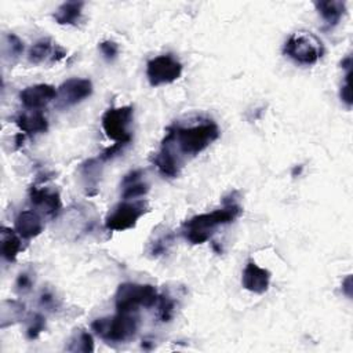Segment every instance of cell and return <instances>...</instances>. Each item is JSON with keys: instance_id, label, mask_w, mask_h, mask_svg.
I'll return each instance as SVG.
<instances>
[{"instance_id": "cell-29", "label": "cell", "mask_w": 353, "mask_h": 353, "mask_svg": "<svg viewBox=\"0 0 353 353\" xmlns=\"http://www.w3.org/2000/svg\"><path fill=\"white\" fill-rule=\"evenodd\" d=\"M30 285H32L30 277H29L28 274H19V277H18V280H17V287H18V290H21V291H28V290L30 288Z\"/></svg>"}, {"instance_id": "cell-11", "label": "cell", "mask_w": 353, "mask_h": 353, "mask_svg": "<svg viewBox=\"0 0 353 353\" xmlns=\"http://www.w3.org/2000/svg\"><path fill=\"white\" fill-rule=\"evenodd\" d=\"M29 197L33 207L50 218H55L62 205L59 193L47 188L32 186L29 190Z\"/></svg>"}, {"instance_id": "cell-23", "label": "cell", "mask_w": 353, "mask_h": 353, "mask_svg": "<svg viewBox=\"0 0 353 353\" xmlns=\"http://www.w3.org/2000/svg\"><path fill=\"white\" fill-rule=\"evenodd\" d=\"M68 350H70V352H85V353L92 352L94 350L92 336L85 331H80L70 341V345L68 346Z\"/></svg>"}, {"instance_id": "cell-15", "label": "cell", "mask_w": 353, "mask_h": 353, "mask_svg": "<svg viewBox=\"0 0 353 353\" xmlns=\"http://www.w3.org/2000/svg\"><path fill=\"white\" fill-rule=\"evenodd\" d=\"M14 230L25 240L39 236L43 230V222L37 212L32 210L21 211L14 221Z\"/></svg>"}, {"instance_id": "cell-24", "label": "cell", "mask_w": 353, "mask_h": 353, "mask_svg": "<svg viewBox=\"0 0 353 353\" xmlns=\"http://www.w3.org/2000/svg\"><path fill=\"white\" fill-rule=\"evenodd\" d=\"M3 51H4V55H8L11 58H18L23 51V43L19 40L18 36L12 33L6 34L4 43H3Z\"/></svg>"}, {"instance_id": "cell-8", "label": "cell", "mask_w": 353, "mask_h": 353, "mask_svg": "<svg viewBox=\"0 0 353 353\" xmlns=\"http://www.w3.org/2000/svg\"><path fill=\"white\" fill-rule=\"evenodd\" d=\"M182 73L181 62L171 54L159 55L152 58L146 65V76L150 85L157 87L161 84H170L179 79Z\"/></svg>"}, {"instance_id": "cell-14", "label": "cell", "mask_w": 353, "mask_h": 353, "mask_svg": "<svg viewBox=\"0 0 353 353\" xmlns=\"http://www.w3.org/2000/svg\"><path fill=\"white\" fill-rule=\"evenodd\" d=\"M66 55V51L59 47L58 44L52 43L50 39H41L36 41L28 54V58L32 63H41V62H58Z\"/></svg>"}, {"instance_id": "cell-9", "label": "cell", "mask_w": 353, "mask_h": 353, "mask_svg": "<svg viewBox=\"0 0 353 353\" xmlns=\"http://www.w3.org/2000/svg\"><path fill=\"white\" fill-rule=\"evenodd\" d=\"M92 92V84L88 79H68L59 85L58 106L68 108L88 98Z\"/></svg>"}, {"instance_id": "cell-17", "label": "cell", "mask_w": 353, "mask_h": 353, "mask_svg": "<svg viewBox=\"0 0 353 353\" xmlns=\"http://www.w3.org/2000/svg\"><path fill=\"white\" fill-rule=\"evenodd\" d=\"M15 124L25 134H40L47 131L48 121L46 116L39 110H32L28 113H21L15 117Z\"/></svg>"}, {"instance_id": "cell-16", "label": "cell", "mask_w": 353, "mask_h": 353, "mask_svg": "<svg viewBox=\"0 0 353 353\" xmlns=\"http://www.w3.org/2000/svg\"><path fill=\"white\" fill-rule=\"evenodd\" d=\"M143 175L145 172L142 170H134L123 178L121 197L124 200L137 199L149 192V183L143 179Z\"/></svg>"}, {"instance_id": "cell-5", "label": "cell", "mask_w": 353, "mask_h": 353, "mask_svg": "<svg viewBox=\"0 0 353 353\" xmlns=\"http://www.w3.org/2000/svg\"><path fill=\"white\" fill-rule=\"evenodd\" d=\"M283 52L301 65H313L323 57L324 46L312 32H295L285 41Z\"/></svg>"}, {"instance_id": "cell-12", "label": "cell", "mask_w": 353, "mask_h": 353, "mask_svg": "<svg viewBox=\"0 0 353 353\" xmlns=\"http://www.w3.org/2000/svg\"><path fill=\"white\" fill-rule=\"evenodd\" d=\"M243 287L255 294H263L270 284V272L258 266L255 262H248L243 270Z\"/></svg>"}, {"instance_id": "cell-1", "label": "cell", "mask_w": 353, "mask_h": 353, "mask_svg": "<svg viewBox=\"0 0 353 353\" xmlns=\"http://www.w3.org/2000/svg\"><path fill=\"white\" fill-rule=\"evenodd\" d=\"M218 125L214 121L205 120L188 127L171 125L167 130L163 142L170 145L176 154L181 153L183 156H196L207 149L215 139H218Z\"/></svg>"}, {"instance_id": "cell-28", "label": "cell", "mask_w": 353, "mask_h": 353, "mask_svg": "<svg viewBox=\"0 0 353 353\" xmlns=\"http://www.w3.org/2000/svg\"><path fill=\"white\" fill-rule=\"evenodd\" d=\"M99 50L103 54V57L109 61L114 59L119 54V46L114 43V41H110V40H106V41H102L99 44Z\"/></svg>"}, {"instance_id": "cell-26", "label": "cell", "mask_w": 353, "mask_h": 353, "mask_svg": "<svg viewBox=\"0 0 353 353\" xmlns=\"http://www.w3.org/2000/svg\"><path fill=\"white\" fill-rule=\"evenodd\" d=\"M128 145H130V143H125V142H116V143H113L110 148L105 149V150L101 153L99 159H101V160H110V159H113V157L121 154L123 150H124Z\"/></svg>"}, {"instance_id": "cell-3", "label": "cell", "mask_w": 353, "mask_h": 353, "mask_svg": "<svg viewBox=\"0 0 353 353\" xmlns=\"http://www.w3.org/2000/svg\"><path fill=\"white\" fill-rule=\"evenodd\" d=\"M92 331L106 342H125L138 331V317L132 313L119 312L112 317H101L92 321Z\"/></svg>"}, {"instance_id": "cell-7", "label": "cell", "mask_w": 353, "mask_h": 353, "mask_svg": "<svg viewBox=\"0 0 353 353\" xmlns=\"http://www.w3.org/2000/svg\"><path fill=\"white\" fill-rule=\"evenodd\" d=\"M132 106L108 109L101 119L102 128L106 137L113 139L114 142L131 143V134L128 131V125L132 120Z\"/></svg>"}, {"instance_id": "cell-20", "label": "cell", "mask_w": 353, "mask_h": 353, "mask_svg": "<svg viewBox=\"0 0 353 353\" xmlns=\"http://www.w3.org/2000/svg\"><path fill=\"white\" fill-rule=\"evenodd\" d=\"M21 251V236L11 229H1V255L6 261L14 262Z\"/></svg>"}, {"instance_id": "cell-13", "label": "cell", "mask_w": 353, "mask_h": 353, "mask_svg": "<svg viewBox=\"0 0 353 353\" xmlns=\"http://www.w3.org/2000/svg\"><path fill=\"white\" fill-rule=\"evenodd\" d=\"M152 161L157 167L159 172L163 176L175 178V176L179 175V170H181V165H182L181 157L167 143L161 142V146H160L159 152H156L153 154Z\"/></svg>"}, {"instance_id": "cell-6", "label": "cell", "mask_w": 353, "mask_h": 353, "mask_svg": "<svg viewBox=\"0 0 353 353\" xmlns=\"http://www.w3.org/2000/svg\"><path fill=\"white\" fill-rule=\"evenodd\" d=\"M148 211V203L143 200L121 201L116 204L105 219V226L109 230H125L135 226L137 221Z\"/></svg>"}, {"instance_id": "cell-2", "label": "cell", "mask_w": 353, "mask_h": 353, "mask_svg": "<svg viewBox=\"0 0 353 353\" xmlns=\"http://www.w3.org/2000/svg\"><path fill=\"white\" fill-rule=\"evenodd\" d=\"M225 203L226 205L221 210L200 214L183 222L181 230L183 237L192 244H201L212 236L218 226L233 222L240 215L241 207L233 200Z\"/></svg>"}, {"instance_id": "cell-27", "label": "cell", "mask_w": 353, "mask_h": 353, "mask_svg": "<svg viewBox=\"0 0 353 353\" xmlns=\"http://www.w3.org/2000/svg\"><path fill=\"white\" fill-rule=\"evenodd\" d=\"M350 77H352V69L346 70L345 74V83L341 87V99L345 102L347 106L352 105V88H350Z\"/></svg>"}, {"instance_id": "cell-22", "label": "cell", "mask_w": 353, "mask_h": 353, "mask_svg": "<svg viewBox=\"0 0 353 353\" xmlns=\"http://www.w3.org/2000/svg\"><path fill=\"white\" fill-rule=\"evenodd\" d=\"M157 317L160 321L163 323H167L172 319L174 316V312H175V301L163 294V295H159V299H157Z\"/></svg>"}, {"instance_id": "cell-21", "label": "cell", "mask_w": 353, "mask_h": 353, "mask_svg": "<svg viewBox=\"0 0 353 353\" xmlns=\"http://www.w3.org/2000/svg\"><path fill=\"white\" fill-rule=\"evenodd\" d=\"M99 159H90L85 163H83L80 165V174L83 176L84 185L87 189H91L97 186L98 179H99V164H98Z\"/></svg>"}, {"instance_id": "cell-18", "label": "cell", "mask_w": 353, "mask_h": 353, "mask_svg": "<svg viewBox=\"0 0 353 353\" xmlns=\"http://www.w3.org/2000/svg\"><path fill=\"white\" fill-rule=\"evenodd\" d=\"M314 6H316V10L319 11V14L321 15V18L324 19V22L327 23L328 28H332V26L338 25V22L341 21V18L343 17V14L346 11L345 3L338 1V0L316 1Z\"/></svg>"}, {"instance_id": "cell-10", "label": "cell", "mask_w": 353, "mask_h": 353, "mask_svg": "<svg viewBox=\"0 0 353 353\" xmlns=\"http://www.w3.org/2000/svg\"><path fill=\"white\" fill-rule=\"evenodd\" d=\"M58 95L57 90L50 84H34L21 91L19 99L26 109L37 110L48 105Z\"/></svg>"}, {"instance_id": "cell-25", "label": "cell", "mask_w": 353, "mask_h": 353, "mask_svg": "<svg viewBox=\"0 0 353 353\" xmlns=\"http://www.w3.org/2000/svg\"><path fill=\"white\" fill-rule=\"evenodd\" d=\"M46 327V319L41 316V314H33L32 319H30V323H29V327L26 330V335L29 339H36L40 332L44 330Z\"/></svg>"}, {"instance_id": "cell-30", "label": "cell", "mask_w": 353, "mask_h": 353, "mask_svg": "<svg viewBox=\"0 0 353 353\" xmlns=\"http://www.w3.org/2000/svg\"><path fill=\"white\" fill-rule=\"evenodd\" d=\"M342 291L350 298L352 296V277L350 276H347L346 279H345V281L342 283Z\"/></svg>"}, {"instance_id": "cell-31", "label": "cell", "mask_w": 353, "mask_h": 353, "mask_svg": "<svg viewBox=\"0 0 353 353\" xmlns=\"http://www.w3.org/2000/svg\"><path fill=\"white\" fill-rule=\"evenodd\" d=\"M40 302H41V305H44V306H51V305L54 303V296H52L51 294H43Z\"/></svg>"}, {"instance_id": "cell-19", "label": "cell", "mask_w": 353, "mask_h": 353, "mask_svg": "<svg viewBox=\"0 0 353 353\" xmlns=\"http://www.w3.org/2000/svg\"><path fill=\"white\" fill-rule=\"evenodd\" d=\"M83 7V1H66L57 8L54 19L59 25H76L80 21Z\"/></svg>"}, {"instance_id": "cell-4", "label": "cell", "mask_w": 353, "mask_h": 353, "mask_svg": "<svg viewBox=\"0 0 353 353\" xmlns=\"http://www.w3.org/2000/svg\"><path fill=\"white\" fill-rule=\"evenodd\" d=\"M159 299V294L153 285L123 283L114 294V305L117 312L132 313L139 306L150 307Z\"/></svg>"}]
</instances>
